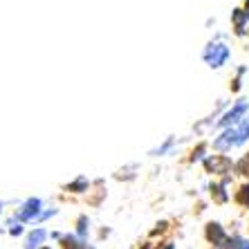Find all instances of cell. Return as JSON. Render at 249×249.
I'll return each instance as SVG.
<instances>
[{
  "instance_id": "4fadbf2b",
  "label": "cell",
  "mask_w": 249,
  "mask_h": 249,
  "mask_svg": "<svg viewBox=\"0 0 249 249\" xmlns=\"http://www.w3.org/2000/svg\"><path fill=\"white\" fill-rule=\"evenodd\" d=\"M173 144H175V139H173V137H168L166 142H164V144L160 146V148H155V151H153V155H164V153H168L171 148H173Z\"/></svg>"
},
{
  "instance_id": "e0dca14e",
  "label": "cell",
  "mask_w": 249,
  "mask_h": 249,
  "mask_svg": "<svg viewBox=\"0 0 249 249\" xmlns=\"http://www.w3.org/2000/svg\"><path fill=\"white\" fill-rule=\"evenodd\" d=\"M81 249H97V247H94V245H88V243H83V247Z\"/></svg>"
},
{
  "instance_id": "d6986e66",
  "label": "cell",
  "mask_w": 249,
  "mask_h": 249,
  "mask_svg": "<svg viewBox=\"0 0 249 249\" xmlns=\"http://www.w3.org/2000/svg\"><path fill=\"white\" fill-rule=\"evenodd\" d=\"M0 213H2V202H0Z\"/></svg>"
},
{
  "instance_id": "5b68a950",
  "label": "cell",
  "mask_w": 249,
  "mask_h": 249,
  "mask_svg": "<svg viewBox=\"0 0 249 249\" xmlns=\"http://www.w3.org/2000/svg\"><path fill=\"white\" fill-rule=\"evenodd\" d=\"M231 146H238V139H236V126L233 128H227L225 133L213 142V148L215 151H229Z\"/></svg>"
},
{
  "instance_id": "7c38bea8",
  "label": "cell",
  "mask_w": 249,
  "mask_h": 249,
  "mask_svg": "<svg viewBox=\"0 0 249 249\" xmlns=\"http://www.w3.org/2000/svg\"><path fill=\"white\" fill-rule=\"evenodd\" d=\"M7 227H9V233H12V236H20V233H23V222H18L16 218H12V220L7 222Z\"/></svg>"
},
{
  "instance_id": "ba28073f",
  "label": "cell",
  "mask_w": 249,
  "mask_h": 249,
  "mask_svg": "<svg viewBox=\"0 0 249 249\" xmlns=\"http://www.w3.org/2000/svg\"><path fill=\"white\" fill-rule=\"evenodd\" d=\"M88 233H90V220H88V215H79V218H76V236L86 243Z\"/></svg>"
},
{
  "instance_id": "6da1fadb",
  "label": "cell",
  "mask_w": 249,
  "mask_h": 249,
  "mask_svg": "<svg viewBox=\"0 0 249 249\" xmlns=\"http://www.w3.org/2000/svg\"><path fill=\"white\" fill-rule=\"evenodd\" d=\"M229 47L225 45V43H209L207 50H204V61H207L209 68H222V65L227 63V58H229Z\"/></svg>"
},
{
  "instance_id": "8992f818",
  "label": "cell",
  "mask_w": 249,
  "mask_h": 249,
  "mask_svg": "<svg viewBox=\"0 0 249 249\" xmlns=\"http://www.w3.org/2000/svg\"><path fill=\"white\" fill-rule=\"evenodd\" d=\"M47 238H50V233L41 227H36L34 231H29L27 238H25V249H41Z\"/></svg>"
},
{
  "instance_id": "ac0fdd59",
  "label": "cell",
  "mask_w": 249,
  "mask_h": 249,
  "mask_svg": "<svg viewBox=\"0 0 249 249\" xmlns=\"http://www.w3.org/2000/svg\"><path fill=\"white\" fill-rule=\"evenodd\" d=\"M41 249H52V247H47V245H43V247Z\"/></svg>"
},
{
  "instance_id": "30bf717a",
  "label": "cell",
  "mask_w": 249,
  "mask_h": 249,
  "mask_svg": "<svg viewBox=\"0 0 249 249\" xmlns=\"http://www.w3.org/2000/svg\"><path fill=\"white\" fill-rule=\"evenodd\" d=\"M227 249H249V238L231 236L229 240H227Z\"/></svg>"
},
{
  "instance_id": "5bb4252c",
  "label": "cell",
  "mask_w": 249,
  "mask_h": 249,
  "mask_svg": "<svg viewBox=\"0 0 249 249\" xmlns=\"http://www.w3.org/2000/svg\"><path fill=\"white\" fill-rule=\"evenodd\" d=\"M238 202L245 204V207H249V186H243V189H240V193H238Z\"/></svg>"
},
{
  "instance_id": "7a4b0ae2",
  "label": "cell",
  "mask_w": 249,
  "mask_h": 249,
  "mask_svg": "<svg viewBox=\"0 0 249 249\" xmlns=\"http://www.w3.org/2000/svg\"><path fill=\"white\" fill-rule=\"evenodd\" d=\"M43 209V200L41 197H27L23 204H20V209L16 211V218L18 222H34V220H38L41 218V211Z\"/></svg>"
},
{
  "instance_id": "9a60e30c",
  "label": "cell",
  "mask_w": 249,
  "mask_h": 249,
  "mask_svg": "<svg viewBox=\"0 0 249 249\" xmlns=\"http://www.w3.org/2000/svg\"><path fill=\"white\" fill-rule=\"evenodd\" d=\"M202 153H204V146H200L197 151H193V160H200V157H202Z\"/></svg>"
},
{
  "instance_id": "277c9868",
  "label": "cell",
  "mask_w": 249,
  "mask_h": 249,
  "mask_svg": "<svg viewBox=\"0 0 249 249\" xmlns=\"http://www.w3.org/2000/svg\"><path fill=\"white\" fill-rule=\"evenodd\" d=\"M207 240L209 243H213V247L215 249H227V233H225V229H222L218 222H209L207 225Z\"/></svg>"
},
{
  "instance_id": "9c48e42d",
  "label": "cell",
  "mask_w": 249,
  "mask_h": 249,
  "mask_svg": "<svg viewBox=\"0 0 249 249\" xmlns=\"http://www.w3.org/2000/svg\"><path fill=\"white\" fill-rule=\"evenodd\" d=\"M236 139H238V146L245 144L249 139V119H243V122L236 126Z\"/></svg>"
},
{
  "instance_id": "ffe728a7",
  "label": "cell",
  "mask_w": 249,
  "mask_h": 249,
  "mask_svg": "<svg viewBox=\"0 0 249 249\" xmlns=\"http://www.w3.org/2000/svg\"><path fill=\"white\" fill-rule=\"evenodd\" d=\"M247 9H249V0H247Z\"/></svg>"
},
{
  "instance_id": "2e32d148",
  "label": "cell",
  "mask_w": 249,
  "mask_h": 249,
  "mask_svg": "<svg viewBox=\"0 0 249 249\" xmlns=\"http://www.w3.org/2000/svg\"><path fill=\"white\" fill-rule=\"evenodd\" d=\"M160 249H175V245H173V243H164Z\"/></svg>"
},
{
  "instance_id": "52a82bcc",
  "label": "cell",
  "mask_w": 249,
  "mask_h": 249,
  "mask_svg": "<svg viewBox=\"0 0 249 249\" xmlns=\"http://www.w3.org/2000/svg\"><path fill=\"white\" fill-rule=\"evenodd\" d=\"M83 240L76 233H63L58 238V249H81Z\"/></svg>"
},
{
  "instance_id": "3957f363",
  "label": "cell",
  "mask_w": 249,
  "mask_h": 249,
  "mask_svg": "<svg viewBox=\"0 0 249 249\" xmlns=\"http://www.w3.org/2000/svg\"><path fill=\"white\" fill-rule=\"evenodd\" d=\"M247 108H249V104L245 101V99H240V101L233 106L231 110L222 115V119L218 122V126H222V128H233V126H238V124L243 122V117H245V112H247Z\"/></svg>"
},
{
  "instance_id": "8fae6325",
  "label": "cell",
  "mask_w": 249,
  "mask_h": 249,
  "mask_svg": "<svg viewBox=\"0 0 249 249\" xmlns=\"http://www.w3.org/2000/svg\"><path fill=\"white\" fill-rule=\"evenodd\" d=\"M88 180L86 178H76L74 182H70L68 186H65V189H68V191H74V193H83V191H88Z\"/></svg>"
}]
</instances>
